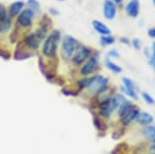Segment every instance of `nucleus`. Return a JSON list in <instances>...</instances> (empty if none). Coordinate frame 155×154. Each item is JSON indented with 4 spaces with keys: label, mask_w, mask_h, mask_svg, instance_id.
<instances>
[{
    "label": "nucleus",
    "mask_w": 155,
    "mask_h": 154,
    "mask_svg": "<svg viewBox=\"0 0 155 154\" xmlns=\"http://www.w3.org/2000/svg\"><path fill=\"white\" fill-rule=\"evenodd\" d=\"M151 150H154L155 151V143H153V145L151 146Z\"/></svg>",
    "instance_id": "473e14b6"
},
{
    "label": "nucleus",
    "mask_w": 155,
    "mask_h": 154,
    "mask_svg": "<svg viewBox=\"0 0 155 154\" xmlns=\"http://www.w3.org/2000/svg\"><path fill=\"white\" fill-rule=\"evenodd\" d=\"M107 87H109L107 78L101 76V74H95V76L91 77L87 89L95 94H101L107 90Z\"/></svg>",
    "instance_id": "20e7f679"
},
{
    "label": "nucleus",
    "mask_w": 155,
    "mask_h": 154,
    "mask_svg": "<svg viewBox=\"0 0 155 154\" xmlns=\"http://www.w3.org/2000/svg\"><path fill=\"white\" fill-rule=\"evenodd\" d=\"M94 122L96 123L95 125H96V127L98 128L99 130H102V129H104V128H107V126L104 125V124L102 123L101 121L99 120V119H96V118H95V119H94Z\"/></svg>",
    "instance_id": "a878e982"
},
{
    "label": "nucleus",
    "mask_w": 155,
    "mask_h": 154,
    "mask_svg": "<svg viewBox=\"0 0 155 154\" xmlns=\"http://www.w3.org/2000/svg\"><path fill=\"white\" fill-rule=\"evenodd\" d=\"M149 62H150V64H151L152 67H153V69L155 70V61H153V60H149Z\"/></svg>",
    "instance_id": "2f4dec72"
},
{
    "label": "nucleus",
    "mask_w": 155,
    "mask_h": 154,
    "mask_svg": "<svg viewBox=\"0 0 155 154\" xmlns=\"http://www.w3.org/2000/svg\"><path fill=\"white\" fill-rule=\"evenodd\" d=\"M115 41H116V38L112 34H110V35H101V39H99V43H101V47H104V48L114 44Z\"/></svg>",
    "instance_id": "f3484780"
},
{
    "label": "nucleus",
    "mask_w": 155,
    "mask_h": 154,
    "mask_svg": "<svg viewBox=\"0 0 155 154\" xmlns=\"http://www.w3.org/2000/svg\"><path fill=\"white\" fill-rule=\"evenodd\" d=\"M144 136L151 143H155V125H148L144 129Z\"/></svg>",
    "instance_id": "dca6fc26"
},
{
    "label": "nucleus",
    "mask_w": 155,
    "mask_h": 154,
    "mask_svg": "<svg viewBox=\"0 0 155 154\" xmlns=\"http://www.w3.org/2000/svg\"><path fill=\"white\" fill-rule=\"evenodd\" d=\"M131 106H132V103L129 100H126V101H124V103H122L121 105L118 106V109H117V114H118V117L121 118L122 116H123L124 114H125L126 112L131 108Z\"/></svg>",
    "instance_id": "a211bd4d"
},
{
    "label": "nucleus",
    "mask_w": 155,
    "mask_h": 154,
    "mask_svg": "<svg viewBox=\"0 0 155 154\" xmlns=\"http://www.w3.org/2000/svg\"><path fill=\"white\" fill-rule=\"evenodd\" d=\"M119 41L122 44H125V46H130L131 44V41L126 36H122L119 38Z\"/></svg>",
    "instance_id": "393cba45"
},
{
    "label": "nucleus",
    "mask_w": 155,
    "mask_h": 154,
    "mask_svg": "<svg viewBox=\"0 0 155 154\" xmlns=\"http://www.w3.org/2000/svg\"><path fill=\"white\" fill-rule=\"evenodd\" d=\"M112 1H113L114 3L116 4L117 6H118V5H121V4H123L124 0H112Z\"/></svg>",
    "instance_id": "7c9ffc66"
},
{
    "label": "nucleus",
    "mask_w": 155,
    "mask_h": 154,
    "mask_svg": "<svg viewBox=\"0 0 155 154\" xmlns=\"http://www.w3.org/2000/svg\"><path fill=\"white\" fill-rule=\"evenodd\" d=\"M104 66H106V68L109 69L110 71H112V73H114L116 74L122 73L121 66L118 65L117 63H115L114 61H112L110 57H107V58L104 59Z\"/></svg>",
    "instance_id": "2eb2a0df"
},
{
    "label": "nucleus",
    "mask_w": 155,
    "mask_h": 154,
    "mask_svg": "<svg viewBox=\"0 0 155 154\" xmlns=\"http://www.w3.org/2000/svg\"><path fill=\"white\" fill-rule=\"evenodd\" d=\"M136 121L143 126H148L153 122V117L151 114L147 113V112H140Z\"/></svg>",
    "instance_id": "4468645a"
},
{
    "label": "nucleus",
    "mask_w": 155,
    "mask_h": 154,
    "mask_svg": "<svg viewBox=\"0 0 155 154\" xmlns=\"http://www.w3.org/2000/svg\"><path fill=\"white\" fill-rule=\"evenodd\" d=\"M117 11H118L117 5L112 0H104V4H102V14H104V18L109 21H112L116 18Z\"/></svg>",
    "instance_id": "6e6552de"
},
{
    "label": "nucleus",
    "mask_w": 155,
    "mask_h": 154,
    "mask_svg": "<svg viewBox=\"0 0 155 154\" xmlns=\"http://www.w3.org/2000/svg\"><path fill=\"white\" fill-rule=\"evenodd\" d=\"M12 27V18H8L4 21H1L0 22V33L1 34H4L6 32L9 31Z\"/></svg>",
    "instance_id": "aec40b11"
},
{
    "label": "nucleus",
    "mask_w": 155,
    "mask_h": 154,
    "mask_svg": "<svg viewBox=\"0 0 155 154\" xmlns=\"http://www.w3.org/2000/svg\"><path fill=\"white\" fill-rule=\"evenodd\" d=\"M140 112H141V111H140V109L137 108V106L132 105L131 108L129 109V110L127 111L121 118H120V119H121V123L123 124V125H125V126L129 125L132 121L136 120Z\"/></svg>",
    "instance_id": "9d476101"
},
{
    "label": "nucleus",
    "mask_w": 155,
    "mask_h": 154,
    "mask_svg": "<svg viewBox=\"0 0 155 154\" xmlns=\"http://www.w3.org/2000/svg\"><path fill=\"white\" fill-rule=\"evenodd\" d=\"M41 41L38 38V36L35 34V32H32V33L27 34L26 37L24 39V44L28 47L29 49L35 51L39 48V44H41Z\"/></svg>",
    "instance_id": "9b49d317"
},
{
    "label": "nucleus",
    "mask_w": 155,
    "mask_h": 154,
    "mask_svg": "<svg viewBox=\"0 0 155 154\" xmlns=\"http://www.w3.org/2000/svg\"><path fill=\"white\" fill-rule=\"evenodd\" d=\"M58 1H65V0H58Z\"/></svg>",
    "instance_id": "f704fd0d"
},
{
    "label": "nucleus",
    "mask_w": 155,
    "mask_h": 154,
    "mask_svg": "<svg viewBox=\"0 0 155 154\" xmlns=\"http://www.w3.org/2000/svg\"><path fill=\"white\" fill-rule=\"evenodd\" d=\"M62 35L61 32L59 30L54 29L49 35L45 38L44 44H42L41 48V54L46 58L54 59L57 55V51H58V44L61 41Z\"/></svg>",
    "instance_id": "f257e3e1"
},
{
    "label": "nucleus",
    "mask_w": 155,
    "mask_h": 154,
    "mask_svg": "<svg viewBox=\"0 0 155 154\" xmlns=\"http://www.w3.org/2000/svg\"><path fill=\"white\" fill-rule=\"evenodd\" d=\"M92 53H93V50L90 48V47L81 44V46L79 47V49L76 51L74 55L72 56L71 61L72 62L74 65L81 66V65H83L85 62H86L87 59L92 55Z\"/></svg>",
    "instance_id": "39448f33"
},
{
    "label": "nucleus",
    "mask_w": 155,
    "mask_h": 154,
    "mask_svg": "<svg viewBox=\"0 0 155 154\" xmlns=\"http://www.w3.org/2000/svg\"><path fill=\"white\" fill-rule=\"evenodd\" d=\"M0 57L3 58V59H9L11 58V54L6 51H2V50H0Z\"/></svg>",
    "instance_id": "cd10ccee"
},
{
    "label": "nucleus",
    "mask_w": 155,
    "mask_h": 154,
    "mask_svg": "<svg viewBox=\"0 0 155 154\" xmlns=\"http://www.w3.org/2000/svg\"><path fill=\"white\" fill-rule=\"evenodd\" d=\"M99 68V53L97 51H93L92 55L86 60V62L81 65L80 74L83 77H90L95 74Z\"/></svg>",
    "instance_id": "7ed1b4c3"
},
{
    "label": "nucleus",
    "mask_w": 155,
    "mask_h": 154,
    "mask_svg": "<svg viewBox=\"0 0 155 154\" xmlns=\"http://www.w3.org/2000/svg\"><path fill=\"white\" fill-rule=\"evenodd\" d=\"M122 83L123 86L121 87V91L128 97L131 99L137 100V88L134 85V81L130 80L129 78H122Z\"/></svg>",
    "instance_id": "0eeeda50"
},
{
    "label": "nucleus",
    "mask_w": 155,
    "mask_h": 154,
    "mask_svg": "<svg viewBox=\"0 0 155 154\" xmlns=\"http://www.w3.org/2000/svg\"><path fill=\"white\" fill-rule=\"evenodd\" d=\"M60 43H61L60 53H61L62 59L65 61L71 60L72 56L74 55L79 47L81 46V43L71 35H64L61 38Z\"/></svg>",
    "instance_id": "f03ea898"
},
{
    "label": "nucleus",
    "mask_w": 155,
    "mask_h": 154,
    "mask_svg": "<svg viewBox=\"0 0 155 154\" xmlns=\"http://www.w3.org/2000/svg\"><path fill=\"white\" fill-rule=\"evenodd\" d=\"M26 4H27V6H28V8H30L32 11L35 12V15L39 14L41 11V4H39V2L37 1V0H27Z\"/></svg>",
    "instance_id": "6ab92c4d"
},
{
    "label": "nucleus",
    "mask_w": 155,
    "mask_h": 154,
    "mask_svg": "<svg viewBox=\"0 0 155 154\" xmlns=\"http://www.w3.org/2000/svg\"><path fill=\"white\" fill-rule=\"evenodd\" d=\"M92 27H93L94 31L97 32L98 34L101 35H110L112 34V30L110 27L104 23V22L99 21V20H93L92 21Z\"/></svg>",
    "instance_id": "f8f14e48"
},
{
    "label": "nucleus",
    "mask_w": 155,
    "mask_h": 154,
    "mask_svg": "<svg viewBox=\"0 0 155 154\" xmlns=\"http://www.w3.org/2000/svg\"><path fill=\"white\" fill-rule=\"evenodd\" d=\"M107 57H110V58H114V59H119L120 58V53L117 51L116 49H112L107 52Z\"/></svg>",
    "instance_id": "b1692460"
},
{
    "label": "nucleus",
    "mask_w": 155,
    "mask_h": 154,
    "mask_svg": "<svg viewBox=\"0 0 155 154\" xmlns=\"http://www.w3.org/2000/svg\"><path fill=\"white\" fill-rule=\"evenodd\" d=\"M142 97L148 105H154L155 103V99L148 92H142Z\"/></svg>",
    "instance_id": "4be33fe9"
},
{
    "label": "nucleus",
    "mask_w": 155,
    "mask_h": 154,
    "mask_svg": "<svg viewBox=\"0 0 155 154\" xmlns=\"http://www.w3.org/2000/svg\"><path fill=\"white\" fill-rule=\"evenodd\" d=\"M11 18V16H9L8 11H6L5 6L3 5V4H0V22L1 21H4V20Z\"/></svg>",
    "instance_id": "412c9836"
},
{
    "label": "nucleus",
    "mask_w": 155,
    "mask_h": 154,
    "mask_svg": "<svg viewBox=\"0 0 155 154\" xmlns=\"http://www.w3.org/2000/svg\"><path fill=\"white\" fill-rule=\"evenodd\" d=\"M148 35L150 38L155 39V27H151V28L148 29Z\"/></svg>",
    "instance_id": "c756f323"
},
{
    "label": "nucleus",
    "mask_w": 155,
    "mask_h": 154,
    "mask_svg": "<svg viewBox=\"0 0 155 154\" xmlns=\"http://www.w3.org/2000/svg\"><path fill=\"white\" fill-rule=\"evenodd\" d=\"M131 46L134 47V49H136V50H141L142 49V41H141V39H139V38H132L131 39Z\"/></svg>",
    "instance_id": "5701e85b"
},
{
    "label": "nucleus",
    "mask_w": 155,
    "mask_h": 154,
    "mask_svg": "<svg viewBox=\"0 0 155 154\" xmlns=\"http://www.w3.org/2000/svg\"><path fill=\"white\" fill-rule=\"evenodd\" d=\"M35 18V12L30 8H24L21 14L17 17V24L22 28H30L33 24V20Z\"/></svg>",
    "instance_id": "423d86ee"
},
{
    "label": "nucleus",
    "mask_w": 155,
    "mask_h": 154,
    "mask_svg": "<svg viewBox=\"0 0 155 154\" xmlns=\"http://www.w3.org/2000/svg\"><path fill=\"white\" fill-rule=\"evenodd\" d=\"M149 60H153L155 61V41L152 44V48H151V54H150V58Z\"/></svg>",
    "instance_id": "c85d7f7f"
},
{
    "label": "nucleus",
    "mask_w": 155,
    "mask_h": 154,
    "mask_svg": "<svg viewBox=\"0 0 155 154\" xmlns=\"http://www.w3.org/2000/svg\"><path fill=\"white\" fill-rule=\"evenodd\" d=\"M25 7V2L23 1H15L8 7V14L11 18L18 17Z\"/></svg>",
    "instance_id": "ddd939ff"
},
{
    "label": "nucleus",
    "mask_w": 155,
    "mask_h": 154,
    "mask_svg": "<svg viewBox=\"0 0 155 154\" xmlns=\"http://www.w3.org/2000/svg\"><path fill=\"white\" fill-rule=\"evenodd\" d=\"M49 12H50V15H51V16H53V17L60 16V11H58V9L54 8V7H51V8L49 9Z\"/></svg>",
    "instance_id": "bb28decb"
},
{
    "label": "nucleus",
    "mask_w": 155,
    "mask_h": 154,
    "mask_svg": "<svg viewBox=\"0 0 155 154\" xmlns=\"http://www.w3.org/2000/svg\"><path fill=\"white\" fill-rule=\"evenodd\" d=\"M152 2H153V4L155 5V0H152Z\"/></svg>",
    "instance_id": "72a5a7b5"
},
{
    "label": "nucleus",
    "mask_w": 155,
    "mask_h": 154,
    "mask_svg": "<svg viewBox=\"0 0 155 154\" xmlns=\"http://www.w3.org/2000/svg\"><path fill=\"white\" fill-rule=\"evenodd\" d=\"M124 11H125V14L129 18H132V19L137 18L140 15V11H141L140 0H129L125 4Z\"/></svg>",
    "instance_id": "1a4fd4ad"
}]
</instances>
